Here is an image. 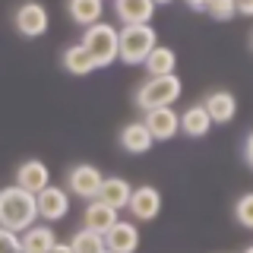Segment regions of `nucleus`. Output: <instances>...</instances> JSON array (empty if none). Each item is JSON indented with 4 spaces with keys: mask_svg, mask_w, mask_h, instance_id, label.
<instances>
[{
    "mask_svg": "<svg viewBox=\"0 0 253 253\" xmlns=\"http://www.w3.org/2000/svg\"><path fill=\"white\" fill-rule=\"evenodd\" d=\"M16 184L32 190V193H38V190H44L51 184V171H47V165L42 158H26V162L16 168Z\"/></svg>",
    "mask_w": 253,
    "mask_h": 253,
    "instance_id": "2eb2a0df",
    "label": "nucleus"
},
{
    "mask_svg": "<svg viewBox=\"0 0 253 253\" xmlns=\"http://www.w3.org/2000/svg\"><path fill=\"white\" fill-rule=\"evenodd\" d=\"M203 105H206V111H209L212 124H231L234 117H237V98H234L228 89L209 92V95L203 98Z\"/></svg>",
    "mask_w": 253,
    "mask_h": 253,
    "instance_id": "4468645a",
    "label": "nucleus"
},
{
    "mask_svg": "<svg viewBox=\"0 0 253 253\" xmlns=\"http://www.w3.org/2000/svg\"><path fill=\"white\" fill-rule=\"evenodd\" d=\"M38 200V218L42 221H60L70 215V200H73V193H70L67 187H57V184H47L44 190H38L35 193Z\"/></svg>",
    "mask_w": 253,
    "mask_h": 253,
    "instance_id": "0eeeda50",
    "label": "nucleus"
},
{
    "mask_svg": "<svg viewBox=\"0 0 253 253\" xmlns=\"http://www.w3.org/2000/svg\"><path fill=\"white\" fill-rule=\"evenodd\" d=\"M121 218L117 215V209L111 203H105V200H89L85 203V209H83V225L85 228H92V231H98V234H108V228L114 225V221Z\"/></svg>",
    "mask_w": 253,
    "mask_h": 253,
    "instance_id": "ddd939ff",
    "label": "nucleus"
},
{
    "mask_svg": "<svg viewBox=\"0 0 253 253\" xmlns=\"http://www.w3.org/2000/svg\"><path fill=\"white\" fill-rule=\"evenodd\" d=\"M101 180H105V174L89 162H79V165H73V168L67 171V190L76 196V200H85V203L98 196Z\"/></svg>",
    "mask_w": 253,
    "mask_h": 253,
    "instance_id": "423d86ee",
    "label": "nucleus"
},
{
    "mask_svg": "<svg viewBox=\"0 0 253 253\" xmlns=\"http://www.w3.org/2000/svg\"><path fill=\"white\" fill-rule=\"evenodd\" d=\"M19 237H22V250L26 253H51L54 244H57V234H54L51 221H44V225H29Z\"/></svg>",
    "mask_w": 253,
    "mask_h": 253,
    "instance_id": "dca6fc26",
    "label": "nucleus"
},
{
    "mask_svg": "<svg viewBox=\"0 0 253 253\" xmlns=\"http://www.w3.org/2000/svg\"><path fill=\"white\" fill-rule=\"evenodd\" d=\"M142 67L149 70V76H165V73H174L177 70V54H174V47H165V44H155L152 54L146 57Z\"/></svg>",
    "mask_w": 253,
    "mask_h": 253,
    "instance_id": "412c9836",
    "label": "nucleus"
},
{
    "mask_svg": "<svg viewBox=\"0 0 253 253\" xmlns=\"http://www.w3.org/2000/svg\"><path fill=\"white\" fill-rule=\"evenodd\" d=\"M250 47H253V35H250Z\"/></svg>",
    "mask_w": 253,
    "mask_h": 253,
    "instance_id": "c756f323",
    "label": "nucleus"
},
{
    "mask_svg": "<svg viewBox=\"0 0 253 253\" xmlns=\"http://www.w3.org/2000/svg\"><path fill=\"white\" fill-rule=\"evenodd\" d=\"M234 218H237V225H241V228H250V231H253V190H250V193H244V196H237Z\"/></svg>",
    "mask_w": 253,
    "mask_h": 253,
    "instance_id": "5701e85b",
    "label": "nucleus"
},
{
    "mask_svg": "<svg viewBox=\"0 0 253 253\" xmlns=\"http://www.w3.org/2000/svg\"><path fill=\"white\" fill-rule=\"evenodd\" d=\"M67 13L76 26H92L105 16V0H67Z\"/></svg>",
    "mask_w": 253,
    "mask_h": 253,
    "instance_id": "6ab92c4d",
    "label": "nucleus"
},
{
    "mask_svg": "<svg viewBox=\"0 0 253 253\" xmlns=\"http://www.w3.org/2000/svg\"><path fill=\"white\" fill-rule=\"evenodd\" d=\"M142 121H146V126L152 130V139L155 142H168L171 136H177V130H180V114L174 111L171 105H162V108H149V111H142Z\"/></svg>",
    "mask_w": 253,
    "mask_h": 253,
    "instance_id": "6e6552de",
    "label": "nucleus"
},
{
    "mask_svg": "<svg viewBox=\"0 0 253 253\" xmlns=\"http://www.w3.org/2000/svg\"><path fill=\"white\" fill-rule=\"evenodd\" d=\"M180 130L193 139L206 136V133L212 130V117H209V111H206V105H190V108L180 111Z\"/></svg>",
    "mask_w": 253,
    "mask_h": 253,
    "instance_id": "a211bd4d",
    "label": "nucleus"
},
{
    "mask_svg": "<svg viewBox=\"0 0 253 253\" xmlns=\"http://www.w3.org/2000/svg\"><path fill=\"white\" fill-rule=\"evenodd\" d=\"M70 247H73V253H105V234L92 231V228H79V231L70 237Z\"/></svg>",
    "mask_w": 253,
    "mask_h": 253,
    "instance_id": "4be33fe9",
    "label": "nucleus"
},
{
    "mask_svg": "<svg viewBox=\"0 0 253 253\" xmlns=\"http://www.w3.org/2000/svg\"><path fill=\"white\" fill-rule=\"evenodd\" d=\"M237 3V16H250L253 19V0H234Z\"/></svg>",
    "mask_w": 253,
    "mask_h": 253,
    "instance_id": "bb28decb",
    "label": "nucleus"
},
{
    "mask_svg": "<svg viewBox=\"0 0 253 253\" xmlns=\"http://www.w3.org/2000/svg\"><path fill=\"white\" fill-rule=\"evenodd\" d=\"M155 6V0H114V16L121 26H142L152 22Z\"/></svg>",
    "mask_w": 253,
    "mask_h": 253,
    "instance_id": "9b49d317",
    "label": "nucleus"
},
{
    "mask_svg": "<svg viewBox=\"0 0 253 253\" xmlns=\"http://www.w3.org/2000/svg\"><path fill=\"white\" fill-rule=\"evenodd\" d=\"M35 221H38V200L32 190L19 184H10L0 190V225L22 234Z\"/></svg>",
    "mask_w": 253,
    "mask_h": 253,
    "instance_id": "f257e3e1",
    "label": "nucleus"
},
{
    "mask_svg": "<svg viewBox=\"0 0 253 253\" xmlns=\"http://www.w3.org/2000/svg\"><path fill=\"white\" fill-rule=\"evenodd\" d=\"M247 253H253V247H250V250H247Z\"/></svg>",
    "mask_w": 253,
    "mask_h": 253,
    "instance_id": "7c9ffc66",
    "label": "nucleus"
},
{
    "mask_svg": "<svg viewBox=\"0 0 253 253\" xmlns=\"http://www.w3.org/2000/svg\"><path fill=\"white\" fill-rule=\"evenodd\" d=\"M184 92V83H180L174 73H165V76H149L146 83L136 89L133 101H136L139 111H149V108H162V105H174Z\"/></svg>",
    "mask_w": 253,
    "mask_h": 253,
    "instance_id": "20e7f679",
    "label": "nucleus"
},
{
    "mask_svg": "<svg viewBox=\"0 0 253 253\" xmlns=\"http://www.w3.org/2000/svg\"><path fill=\"white\" fill-rule=\"evenodd\" d=\"M83 44H85V51L95 57L98 70H105V67H111V63L121 57V29L108 26L105 19H98V22H92V26H85Z\"/></svg>",
    "mask_w": 253,
    "mask_h": 253,
    "instance_id": "f03ea898",
    "label": "nucleus"
},
{
    "mask_svg": "<svg viewBox=\"0 0 253 253\" xmlns=\"http://www.w3.org/2000/svg\"><path fill=\"white\" fill-rule=\"evenodd\" d=\"M184 3H187L193 13H206V3H209V0H184Z\"/></svg>",
    "mask_w": 253,
    "mask_h": 253,
    "instance_id": "cd10ccee",
    "label": "nucleus"
},
{
    "mask_svg": "<svg viewBox=\"0 0 253 253\" xmlns=\"http://www.w3.org/2000/svg\"><path fill=\"white\" fill-rule=\"evenodd\" d=\"M117 142H121V149L126 155H146L155 139H152V130L146 126V121H133V124H126L121 130Z\"/></svg>",
    "mask_w": 253,
    "mask_h": 253,
    "instance_id": "f8f14e48",
    "label": "nucleus"
},
{
    "mask_svg": "<svg viewBox=\"0 0 253 253\" xmlns=\"http://www.w3.org/2000/svg\"><path fill=\"white\" fill-rule=\"evenodd\" d=\"M139 228H136V218L133 221H126V218H117L114 225L108 228V234H105V247L111 253H133L139 247Z\"/></svg>",
    "mask_w": 253,
    "mask_h": 253,
    "instance_id": "9d476101",
    "label": "nucleus"
},
{
    "mask_svg": "<svg viewBox=\"0 0 253 253\" xmlns=\"http://www.w3.org/2000/svg\"><path fill=\"white\" fill-rule=\"evenodd\" d=\"M155 3H158V6H165V3H174V0H155Z\"/></svg>",
    "mask_w": 253,
    "mask_h": 253,
    "instance_id": "c85d7f7f",
    "label": "nucleus"
},
{
    "mask_svg": "<svg viewBox=\"0 0 253 253\" xmlns=\"http://www.w3.org/2000/svg\"><path fill=\"white\" fill-rule=\"evenodd\" d=\"M60 63H63V70H67L70 76H89V73L98 70V63H95V57L85 51L83 42H79V44H70L67 51H63Z\"/></svg>",
    "mask_w": 253,
    "mask_h": 253,
    "instance_id": "f3484780",
    "label": "nucleus"
},
{
    "mask_svg": "<svg viewBox=\"0 0 253 253\" xmlns=\"http://www.w3.org/2000/svg\"><path fill=\"white\" fill-rule=\"evenodd\" d=\"M126 212H130L136 221H152V218H158V212H162V193H158L152 184L133 187L130 203H126Z\"/></svg>",
    "mask_w": 253,
    "mask_h": 253,
    "instance_id": "1a4fd4ad",
    "label": "nucleus"
},
{
    "mask_svg": "<svg viewBox=\"0 0 253 253\" xmlns=\"http://www.w3.org/2000/svg\"><path fill=\"white\" fill-rule=\"evenodd\" d=\"M206 13L218 22H231L237 16V3L234 0H209V3H206Z\"/></svg>",
    "mask_w": 253,
    "mask_h": 253,
    "instance_id": "b1692460",
    "label": "nucleus"
},
{
    "mask_svg": "<svg viewBox=\"0 0 253 253\" xmlns=\"http://www.w3.org/2000/svg\"><path fill=\"white\" fill-rule=\"evenodd\" d=\"M19 250H22L19 231H10V228L0 225V253H19Z\"/></svg>",
    "mask_w": 253,
    "mask_h": 253,
    "instance_id": "393cba45",
    "label": "nucleus"
},
{
    "mask_svg": "<svg viewBox=\"0 0 253 253\" xmlns=\"http://www.w3.org/2000/svg\"><path fill=\"white\" fill-rule=\"evenodd\" d=\"M244 162H247V168L253 171V130L247 133V139H244Z\"/></svg>",
    "mask_w": 253,
    "mask_h": 253,
    "instance_id": "a878e982",
    "label": "nucleus"
},
{
    "mask_svg": "<svg viewBox=\"0 0 253 253\" xmlns=\"http://www.w3.org/2000/svg\"><path fill=\"white\" fill-rule=\"evenodd\" d=\"M155 44H158V32L149 22H142V26H124L121 29V57L117 60L126 63V67H142Z\"/></svg>",
    "mask_w": 253,
    "mask_h": 253,
    "instance_id": "7ed1b4c3",
    "label": "nucleus"
},
{
    "mask_svg": "<svg viewBox=\"0 0 253 253\" xmlns=\"http://www.w3.org/2000/svg\"><path fill=\"white\" fill-rule=\"evenodd\" d=\"M130 193H133L130 180H124V177H105V180H101V190H98V200L111 203L117 212H121V209H126V203H130Z\"/></svg>",
    "mask_w": 253,
    "mask_h": 253,
    "instance_id": "aec40b11",
    "label": "nucleus"
},
{
    "mask_svg": "<svg viewBox=\"0 0 253 253\" xmlns=\"http://www.w3.org/2000/svg\"><path fill=\"white\" fill-rule=\"evenodd\" d=\"M13 26L22 38H42L47 32V26H51L47 6L42 0H26V3H19L16 13H13Z\"/></svg>",
    "mask_w": 253,
    "mask_h": 253,
    "instance_id": "39448f33",
    "label": "nucleus"
}]
</instances>
